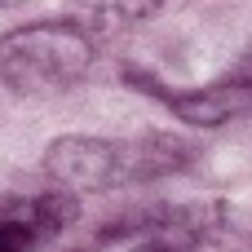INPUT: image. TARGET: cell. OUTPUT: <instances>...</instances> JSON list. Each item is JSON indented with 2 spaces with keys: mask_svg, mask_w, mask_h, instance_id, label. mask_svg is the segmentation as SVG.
<instances>
[{
  "mask_svg": "<svg viewBox=\"0 0 252 252\" xmlns=\"http://www.w3.org/2000/svg\"><path fill=\"white\" fill-rule=\"evenodd\" d=\"M195 164V146L177 133L142 137H58L44 146V173L71 195L124 190L177 177Z\"/></svg>",
  "mask_w": 252,
  "mask_h": 252,
  "instance_id": "6da1fadb",
  "label": "cell"
},
{
  "mask_svg": "<svg viewBox=\"0 0 252 252\" xmlns=\"http://www.w3.org/2000/svg\"><path fill=\"white\" fill-rule=\"evenodd\" d=\"M133 252H208L204 244H195V239H186V235H168V230H159V235H142V244Z\"/></svg>",
  "mask_w": 252,
  "mask_h": 252,
  "instance_id": "8992f818",
  "label": "cell"
},
{
  "mask_svg": "<svg viewBox=\"0 0 252 252\" xmlns=\"http://www.w3.org/2000/svg\"><path fill=\"white\" fill-rule=\"evenodd\" d=\"M93 66V35L75 22H31L0 35V84L18 97H49Z\"/></svg>",
  "mask_w": 252,
  "mask_h": 252,
  "instance_id": "7a4b0ae2",
  "label": "cell"
},
{
  "mask_svg": "<svg viewBox=\"0 0 252 252\" xmlns=\"http://www.w3.org/2000/svg\"><path fill=\"white\" fill-rule=\"evenodd\" d=\"M9 4H18V0H0V9H9Z\"/></svg>",
  "mask_w": 252,
  "mask_h": 252,
  "instance_id": "52a82bcc",
  "label": "cell"
},
{
  "mask_svg": "<svg viewBox=\"0 0 252 252\" xmlns=\"http://www.w3.org/2000/svg\"><path fill=\"white\" fill-rule=\"evenodd\" d=\"M120 75L133 89H142L146 97L164 102L190 128H221L230 120H248L252 115V49L235 62V71H226V75H217V80H208L199 89H177V84H168V80H159V75H151L142 66H124Z\"/></svg>",
  "mask_w": 252,
  "mask_h": 252,
  "instance_id": "3957f363",
  "label": "cell"
},
{
  "mask_svg": "<svg viewBox=\"0 0 252 252\" xmlns=\"http://www.w3.org/2000/svg\"><path fill=\"white\" fill-rule=\"evenodd\" d=\"M66 9H71V22L97 40V35H124L151 22L164 9V0H66Z\"/></svg>",
  "mask_w": 252,
  "mask_h": 252,
  "instance_id": "5b68a950",
  "label": "cell"
},
{
  "mask_svg": "<svg viewBox=\"0 0 252 252\" xmlns=\"http://www.w3.org/2000/svg\"><path fill=\"white\" fill-rule=\"evenodd\" d=\"M75 221V195L71 190H44V195H9L0 199V252H31L35 244L62 235Z\"/></svg>",
  "mask_w": 252,
  "mask_h": 252,
  "instance_id": "277c9868",
  "label": "cell"
}]
</instances>
